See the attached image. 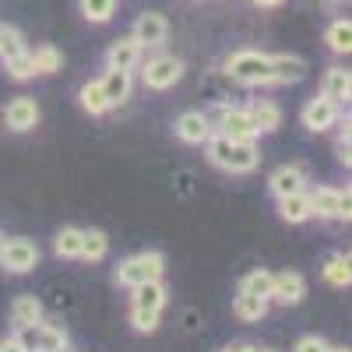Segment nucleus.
<instances>
[{
    "mask_svg": "<svg viewBox=\"0 0 352 352\" xmlns=\"http://www.w3.org/2000/svg\"><path fill=\"white\" fill-rule=\"evenodd\" d=\"M204 144H208V162L219 166L222 173H236V176L240 173H254L257 162H261V152H257L254 141H232V138L215 131Z\"/></svg>",
    "mask_w": 352,
    "mask_h": 352,
    "instance_id": "1",
    "label": "nucleus"
},
{
    "mask_svg": "<svg viewBox=\"0 0 352 352\" xmlns=\"http://www.w3.org/2000/svg\"><path fill=\"white\" fill-rule=\"evenodd\" d=\"M162 307H166V285H162V278L134 285V300H131V324H134V331L152 335L159 328Z\"/></svg>",
    "mask_w": 352,
    "mask_h": 352,
    "instance_id": "2",
    "label": "nucleus"
},
{
    "mask_svg": "<svg viewBox=\"0 0 352 352\" xmlns=\"http://www.w3.org/2000/svg\"><path fill=\"white\" fill-rule=\"evenodd\" d=\"M226 74L247 88L272 85V56L261 50H236L226 56Z\"/></svg>",
    "mask_w": 352,
    "mask_h": 352,
    "instance_id": "3",
    "label": "nucleus"
},
{
    "mask_svg": "<svg viewBox=\"0 0 352 352\" xmlns=\"http://www.w3.org/2000/svg\"><path fill=\"white\" fill-rule=\"evenodd\" d=\"M162 272H166V257L159 250H141V254H131L116 264L113 278H116V285L134 289V285H144L152 278H162Z\"/></svg>",
    "mask_w": 352,
    "mask_h": 352,
    "instance_id": "4",
    "label": "nucleus"
},
{
    "mask_svg": "<svg viewBox=\"0 0 352 352\" xmlns=\"http://www.w3.org/2000/svg\"><path fill=\"white\" fill-rule=\"evenodd\" d=\"M180 78H184V60L180 56H169V53L152 56V60L141 67L144 88H155V92H166V88H173Z\"/></svg>",
    "mask_w": 352,
    "mask_h": 352,
    "instance_id": "5",
    "label": "nucleus"
},
{
    "mask_svg": "<svg viewBox=\"0 0 352 352\" xmlns=\"http://www.w3.org/2000/svg\"><path fill=\"white\" fill-rule=\"evenodd\" d=\"M307 197H310V215L314 219H349V208H352L349 190L317 187V190H307Z\"/></svg>",
    "mask_w": 352,
    "mask_h": 352,
    "instance_id": "6",
    "label": "nucleus"
},
{
    "mask_svg": "<svg viewBox=\"0 0 352 352\" xmlns=\"http://www.w3.org/2000/svg\"><path fill=\"white\" fill-rule=\"evenodd\" d=\"M39 264V247L25 236L4 240V250H0V268L11 272V275H25Z\"/></svg>",
    "mask_w": 352,
    "mask_h": 352,
    "instance_id": "7",
    "label": "nucleus"
},
{
    "mask_svg": "<svg viewBox=\"0 0 352 352\" xmlns=\"http://www.w3.org/2000/svg\"><path fill=\"white\" fill-rule=\"evenodd\" d=\"M212 131H219V134H226V138H232V141H254V138H257V127H254V120H250V113H247V109H236V106H222V109L215 113Z\"/></svg>",
    "mask_w": 352,
    "mask_h": 352,
    "instance_id": "8",
    "label": "nucleus"
},
{
    "mask_svg": "<svg viewBox=\"0 0 352 352\" xmlns=\"http://www.w3.org/2000/svg\"><path fill=\"white\" fill-rule=\"evenodd\" d=\"M300 120H303V127H307L310 134L331 131V127L338 124V102H331V99H324V96H317V99H310V102L303 106Z\"/></svg>",
    "mask_w": 352,
    "mask_h": 352,
    "instance_id": "9",
    "label": "nucleus"
},
{
    "mask_svg": "<svg viewBox=\"0 0 352 352\" xmlns=\"http://www.w3.org/2000/svg\"><path fill=\"white\" fill-rule=\"evenodd\" d=\"M215 131H212V116L208 113H197V109H187L176 116V138L184 144H204Z\"/></svg>",
    "mask_w": 352,
    "mask_h": 352,
    "instance_id": "10",
    "label": "nucleus"
},
{
    "mask_svg": "<svg viewBox=\"0 0 352 352\" xmlns=\"http://www.w3.org/2000/svg\"><path fill=\"white\" fill-rule=\"evenodd\" d=\"M303 296H307V282H303L300 272H278V275H272V296L268 300H275L282 307H296V303H303Z\"/></svg>",
    "mask_w": 352,
    "mask_h": 352,
    "instance_id": "11",
    "label": "nucleus"
},
{
    "mask_svg": "<svg viewBox=\"0 0 352 352\" xmlns=\"http://www.w3.org/2000/svg\"><path fill=\"white\" fill-rule=\"evenodd\" d=\"M4 124H8V131H18V134L32 131V127L39 124V106H36V99H28V96L11 99L8 109H4Z\"/></svg>",
    "mask_w": 352,
    "mask_h": 352,
    "instance_id": "12",
    "label": "nucleus"
},
{
    "mask_svg": "<svg viewBox=\"0 0 352 352\" xmlns=\"http://www.w3.org/2000/svg\"><path fill=\"white\" fill-rule=\"evenodd\" d=\"M131 36H134L141 46H162L166 36H169V21H166L159 11H144V14H138Z\"/></svg>",
    "mask_w": 352,
    "mask_h": 352,
    "instance_id": "13",
    "label": "nucleus"
},
{
    "mask_svg": "<svg viewBox=\"0 0 352 352\" xmlns=\"http://www.w3.org/2000/svg\"><path fill=\"white\" fill-rule=\"evenodd\" d=\"M268 190L275 197H289V194H300L307 190V169L303 166H278L268 176Z\"/></svg>",
    "mask_w": 352,
    "mask_h": 352,
    "instance_id": "14",
    "label": "nucleus"
},
{
    "mask_svg": "<svg viewBox=\"0 0 352 352\" xmlns=\"http://www.w3.org/2000/svg\"><path fill=\"white\" fill-rule=\"evenodd\" d=\"M307 78V60L296 53H278L272 56V85H296Z\"/></svg>",
    "mask_w": 352,
    "mask_h": 352,
    "instance_id": "15",
    "label": "nucleus"
},
{
    "mask_svg": "<svg viewBox=\"0 0 352 352\" xmlns=\"http://www.w3.org/2000/svg\"><path fill=\"white\" fill-rule=\"evenodd\" d=\"M99 81H102V92H106V102H109V109L131 99V88H134V74H131V71L109 67V71H106Z\"/></svg>",
    "mask_w": 352,
    "mask_h": 352,
    "instance_id": "16",
    "label": "nucleus"
},
{
    "mask_svg": "<svg viewBox=\"0 0 352 352\" xmlns=\"http://www.w3.org/2000/svg\"><path fill=\"white\" fill-rule=\"evenodd\" d=\"M141 43L134 36H124V39H116L109 50H106V67H120V71H134L138 60H141Z\"/></svg>",
    "mask_w": 352,
    "mask_h": 352,
    "instance_id": "17",
    "label": "nucleus"
},
{
    "mask_svg": "<svg viewBox=\"0 0 352 352\" xmlns=\"http://www.w3.org/2000/svg\"><path fill=\"white\" fill-rule=\"evenodd\" d=\"M278 215H282V222H289V226L310 222L314 215H310V197H307V190L289 194V197H278Z\"/></svg>",
    "mask_w": 352,
    "mask_h": 352,
    "instance_id": "18",
    "label": "nucleus"
},
{
    "mask_svg": "<svg viewBox=\"0 0 352 352\" xmlns=\"http://www.w3.org/2000/svg\"><path fill=\"white\" fill-rule=\"evenodd\" d=\"M320 96L331 99V102H349L352 96V81L345 67H328L324 71V85H320Z\"/></svg>",
    "mask_w": 352,
    "mask_h": 352,
    "instance_id": "19",
    "label": "nucleus"
},
{
    "mask_svg": "<svg viewBox=\"0 0 352 352\" xmlns=\"http://www.w3.org/2000/svg\"><path fill=\"white\" fill-rule=\"evenodd\" d=\"M247 113H250L257 134H272V131H278V124H282V109H278L275 102H268V99H257Z\"/></svg>",
    "mask_w": 352,
    "mask_h": 352,
    "instance_id": "20",
    "label": "nucleus"
},
{
    "mask_svg": "<svg viewBox=\"0 0 352 352\" xmlns=\"http://www.w3.org/2000/svg\"><path fill=\"white\" fill-rule=\"evenodd\" d=\"M268 303L264 296H247V292H240L236 300H232V317L243 320V324H254V320H261L264 314H268Z\"/></svg>",
    "mask_w": 352,
    "mask_h": 352,
    "instance_id": "21",
    "label": "nucleus"
},
{
    "mask_svg": "<svg viewBox=\"0 0 352 352\" xmlns=\"http://www.w3.org/2000/svg\"><path fill=\"white\" fill-rule=\"evenodd\" d=\"M320 275H324V282L335 285V289H349V282H352V261L345 254H331L324 261V268H320Z\"/></svg>",
    "mask_w": 352,
    "mask_h": 352,
    "instance_id": "22",
    "label": "nucleus"
},
{
    "mask_svg": "<svg viewBox=\"0 0 352 352\" xmlns=\"http://www.w3.org/2000/svg\"><path fill=\"white\" fill-rule=\"evenodd\" d=\"M43 320V303L36 296H18L11 303V324L14 328H25V324H39Z\"/></svg>",
    "mask_w": 352,
    "mask_h": 352,
    "instance_id": "23",
    "label": "nucleus"
},
{
    "mask_svg": "<svg viewBox=\"0 0 352 352\" xmlns=\"http://www.w3.org/2000/svg\"><path fill=\"white\" fill-rule=\"evenodd\" d=\"M106 250H109V240L102 229H81V250H78L81 261H102Z\"/></svg>",
    "mask_w": 352,
    "mask_h": 352,
    "instance_id": "24",
    "label": "nucleus"
},
{
    "mask_svg": "<svg viewBox=\"0 0 352 352\" xmlns=\"http://www.w3.org/2000/svg\"><path fill=\"white\" fill-rule=\"evenodd\" d=\"M78 102L85 113H92V116H102L109 109L106 102V92H102V81H85L81 85V92H78Z\"/></svg>",
    "mask_w": 352,
    "mask_h": 352,
    "instance_id": "25",
    "label": "nucleus"
},
{
    "mask_svg": "<svg viewBox=\"0 0 352 352\" xmlns=\"http://www.w3.org/2000/svg\"><path fill=\"white\" fill-rule=\"evenodd\" d=\"M324 43H328L331 53H349V50H352V25H349V18H335V21L328 25Z\"/></svg>",
    "mask_w": 352,
    "mask_h": 352,
    "instance_id": "26",
    "label": "nucleus"
},
{
    "mask_svg": "<svg viewBox=\"0 0 352 352\" xmlns=\"http://www.w3.org/2000/svg\"><path fill=\"white\" fill-rule=\"evenodd\" d=\"M240 292H247V296H272V272L268 268H254L250 275L240 278Z\"/></svg>",
    "mask_w": 352,
    "mask_h": 352,
    "instance_id": "27",
    "label": "nucleus"
},
{
    "mask_svg": "<svg viewBox=\"0 0 352 352\" xmlns=\"http://www.w3.org/2000/svg\"><path fill=\"white\" fill-rule=\"evenodd\" d=\"M32 67H36V74H56V71L64 67V53L46 43V46H39L32 53Z\"/></svg>",
    "mask_w": 352,
    "mask_h": 352,
    "instance_id": "28",
    "label": "nucleus"
},
{
    "mask_svg": "<svg viewBox=\"0 0 352 352\" xmlns=\"http://www.w3.org/2000/svg\"><path fill=\"white\" fill-rule=\"evenodd\" d=\"M53 250H56V257H78V250H81V229L78 226H64L60 232H56V240H53Z\"/></svg>",
    "mask_w": 352,
    "mask_h": 352,
    "instance_id": "29",
    "label": "nucleus"
},
{
    "mask_svg": "<svg viewBox=\"0 0 352 352\" xmlns=\"http://www.w3.org/2000/svg\"><path fill=\"white\" fill-rule=\"evenodd\" d=\"M71 349V338L60 324H46L43 320V338H39V352H67Z\"/></svg>",
    "mask_w": 352,
    "mask_h": 352,
    "instance_id": "30",
    "label": "nucleus"
},
{
    "mask_svg": "<svg viewBox=\"0 0 352 352\" xmlns=\"http://www.w3.org/2000/svg\"><path fill=\"white\" fill-rule=\"evenodd\" d=\"M81 14L92 25H106L116 14V0H81Z\"/></svg>",
    "mask_w": 352,
    "mask_h": 352,
    "instance_id": "31",
    "label": "nucleus"
},
{
    "mask_svg": "<svg viewBox=\"0 0 352 352\" xmlns=\"http://www.w3.org/2000/svg\"><path fill=\"white\" fill-rule=\"evenodd\" d=\"M4 67H8V74L14 78V81H28V78H36V67H32V53H18V56H11V60H4Z\"/></svg>",
    "mask_w": 352,
    "mask_h": 352,
    "instance_id": "32",
    "label": "nucleus"
},
{
    "mask_svg": "<svg viewBox=\"0 0 352 352\" xmlns=\"http://www.w3.org/2000/svg\"><path fill=\"white\" fill-rule=\"evenodd\" d=\"M25 352H39V338H43V320L39 324H25V328H14V335H11Z\"/></svg>",
    "mask_w": 352,
    "mask_h": 352,
    "instance_id": "33",
    "label": "nucleus"
},
{
    "mask_svg": "<svg viewBox=\"0 0 352 352\" xmlns=\"http://www.w3.org/2000/svg\"><path fill=\"white\" fill-rule=\"evenodd\" d=\"M28 46H25V36L18 32V28H4V43H0V56L4 60H11V56H18V53H25Z\"/></svg>",
    "mask_w": 352,
    "mask_h": 352,
    "instance_id": "34",
    "label": "nucleus"
},
{
    "mask_svg": "<svg viewBox=\"0 0 352 352\" xmlns=\"http://www.w3.org/2000/svg\"><path fill=\"white\" fill-rule=\"evenodd\" d=\"M292 352H328V342L320 338V335H303Z\"/></svg>",
    "mask_w": 352,
    "mask_h": 352,
    "instance_id": "35",
    "label": "nucleus"
},
{
    "mask_svg": "<svg viewBox=\"0 0 352 352\" xmlns=\"http://www.w3.org/2000/svg\"><path fill=\"white\" fill-rule=\"evenodd\" d=\"M335 148H338V162H342V166H349V162H352V144H349V124H345V131L338 134V144H335Z\"/></svg>",
    "mask_w": 352,
    "mask_h": 352,
    "instance_id": "36",
    "label": "nucleus"
},
{
    "mask_svg": "<svg viewBox=\"0 0 352 352\" xmlns=\"http://www.w3.org/2000/svg\"><path fill=\"white\" fill-rule=\"evenodd\" d=\"M222 352H257V345H250V342H232V345H226Z\"/></svg>",
    "mask_w": 352,
    "mask_h": 352,
    "instance_id": "37",
    "label": "nucleus"
},
{
    "mask_svg": "<svg viewBox=\"0 0 352 352\" xmlns=\"http://www.w3.org/2000/svg\"><path fill=\"white\" fill-rule=\"evenodd\" d=\"M0 352H25V349H21L14 338H4V342H0Z\"/></svg>",
    "mask_w": 352,
    "mask_h": 352,
    "instance_id": "38",
    "label": "nucleus"
},
{
    "mask_svg": "<svg viewBox=\"0 0 352 352\" xmlns=\"http://www.w3.org/2000/svg\"><path fill=\"white\" fill-rule=\"evenodd\" d=\"M307 4H314V8H335L338 0H307Z\"/></svg>",
    "mask_w": 352,
    "mask_h": 352,
    "instance_id": "39",
    "label": "nucleus"
},
{
    "mask_svg": "<svg viewBox=\"0 0 352 352\" xmlns=\"http://www.w3.org/2000/svg\"><path fill=\"white\" fill-rule=\"evenodd\" d=\"M254 4H257V8H278L282 0H254Z\"/></svg>",
    "mask_w": 352,
    "mask_h": 352,
    "instance_id": "40",
    "label": "nucleus"
},
{
    "mask_svg": "<svg viewBox=\"0 0 352 352\" xmlns=\"http://www.w3.org/2000/svg\"><path fill=\"white\" fill-rule=\"evenodd\" d=\"M328 352H349L345 345H328Z\"/></svg>",
    "mask_w": 352,
    "mask_h": 352,
    "instance_id": "41",
    "label": "nucleus"
},
{
    "mask_svg": "<svg viewBox=\"0 0 352 352\" xmlns=\"http://www.w3.org/2000/svg\"><path fill=\"white\" fill-rule=\"evenodd\" d=\"M4 240H8V236H4V232H0V250H4Z\"/></svg>",
    "mask_w": 352,
    "mask_h": 352,
    "instance_id": "42",
    "label": "nucleus"
},
{
    "mask_svg": "<svg viewBox=\"0 0 352 352\" xmlns=\"http://www.w3.org/2000/svg\"><path fill=\"white\" fill-rule=\"evenodd\" d=\"M0 43H4V25H0Z\"/></svg>",
    "mask_w": 352,
    "mask_h": 352,
    "instance_id": "43",
    "label": "nucleus"
},
{
    "mask_svg": "<svg viewBox=\"0 0 352 352\" xmlns=\"http://www.w3.org/2000/svg\"><path fill=\"white\" fill-rule=\"evenodd\" d=\"M257 352H272V349H257Z\"/></svg>",
    "mask_w": 352,
    "mask_h": 352,
    "instance_id": "44",
    "label": "nucleus"
}]
</instances>
